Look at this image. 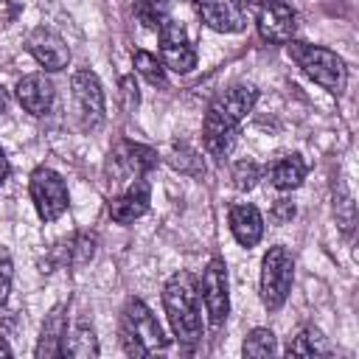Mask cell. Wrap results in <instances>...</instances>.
I'll list each match as a JSON object with an SVG mask.
<instances>
[{"label": "cell", "mask_w": 359, "mask_h": 359, "mask_svg": "<svg viewBox=\"0 0 359 359\" xmlns=\"http://www.w3.org/2000/svg\"><path fill=\"white\" fill-rule=\"evenodd\" d=\"M278 351V342H275V334L269 328H252L247 337H244V345H241V353L244 356H272Z\"/></svg>", "instance_id": "23"}, {"label": "cell", "mask_w": 359, "mask_h": 359, "mask_svg": "<svg viewBox=\"0 0 359 359\" xmlns=\"http://www.w3.org/2000/svg\"><path fill=\"white\" fill-rule=\"evenodd\" d=\"M289 56L292 62L314 81L320 84L325 93L331 95H342L348 87V67L342 62V56L331 48L323 45H311V42H300V39H289Z\"/></svg>", "instance_id": "4"}, {"label": "cell", "mask_w": 359, "mask_h": 359, "mask_svg": "<svg viewBox=\"0 0 359 359\" xmlns=\"http://www.w3.org/2000/svg\"><path fill=\"white\" fill-rule=\"evenodd\" d=\"M70 90H73V104H76L81 129H98L107 118V101H104V87L98 76L90 67H79L70 79Z\"/></svg>", "instance_id": "8"}, {"label": "cell", "mask_w": 359, "mask_h": 359, "mask_svg": "<svg viewBox=\"0 0 359 359\" xmlns=\"http://www.w3.org/2000/svg\"><path fill=\"white\" fill-rule=\"evenodd\" d=\"M325 353H328L325 337L311 325L303 328L297 337H292L286 345V356H325Z\"/></svg>", "instance_id": "21"}, {"label": "cell", "mask_w": 359, "mask_h": 359, "mask_svg": "<svg viewBox=\"0 0 359 359\" xmlns=\"http://www.w3.org/2000/svg\"><path fill=\"white\" fill-rule=\"evenodd\" d=\"M191 6L196 11V17L219 34H238L247 25L241 3H236V0H191Z\"/></svg>", "instance_id": "11"}, {"label": "cell", "mask_w": 359, "mask_h": 359, "mask_svg": "<svg viewBox=\"0 0 359 359\" xmlns=\"http://www.w3.org/2000/svg\"><path fill=\"white\" fill-rule=\"evenodd\" d=\"M11 280H14V264H11L8 250L0 244V306L6 303V297L11 292Z\"/></svg>", "instance_id": "27"}, {"label": "cell", "mask_w": 359, "mask_h": 359, "mask_svg": "<svg viewBox=\"0 0 359 359\" xmlns=\"http://www.w3.org/2000/svg\"><path fill=\"white\" fill-rule=\"evenodd\" d=\"M67 331V314H65V306H53L50 314L45 317L42 323V331H39V345H36V356L39 359H50V356H62V337Z\"/></svg>", "instance_id": "17"}, {"label": "cell", "mask_w": 359, "mask_h": 359, "mask_svg": "<svg viewBox=\"0 0 359 359\" xmlns=\"http://www.w3.org/2000/svg\"><path fill=\"white\" fill-rule=\"evenodd\" d=\"M93 255H95V236H87V233H76V236L59 241L53 250L56 264H70V266H81Z\"/></svg>", "instance_id": "20"}, {"label": "cell", "mask_w": 359, "mask_h": 359, "mask_svg": "<svg viewBox=\"0 0 359 359\" xmlns=\"http://www.w3.org/2000/svg\"><path fill=\"white\" fill-rule=\"evenodd\" d=\"M258 90L252 84H233L213 95L202 121V146L210 157H227L238 140L241 121L252 112Z\"/></svg>", "instance_id": "1"}, {"label": "cell", "mask_w": 359, "mask_h": 359, "mask_svg": "<svg viewBox=\"0 0 359 359\" xmlns=\"http://www.w3.org/2000/svg\"><path fill=\"white\" fill-rule=\"evenodd\" d=\"M157 39H160V62L174 70V73H191L199 62L196 56V48L191 45L185 28L177 22V20H163V25L157 28Z\"/></svg>", "instance_id": "9"}, {"label": "cell", "mask_w": 359, "mask_h": 359, "mask_svg": "<svg viewBox=\"0 0 359 359\" xmlns=\"http://www.w3.org/2000/svg\"><path fill=\"white\" fill-rule=\"evenodd\" d=\"M8 109V93H6V87L0 84V115Z\"/></svg>", "instance_id": "31"}, {"label": "cell", "mask_w": 359, "mask_h": 359, "mask_svg": "<svg viewBox=\"0 0 359 359\" xmlns=\"http://www.w3.org/2000/svg\"><path fill=\"white\" fill-rule=\"evenodd\" d=\"M149 202H151V185L146 177H137L129 182L123 194L109 199V219L115 224H132L149 210Z\"/></svg>", "instance_id": "12"}, {"label": "cell", "mask_w": 359, "mask_h": 359, "mask_svg": "<svg viewBox=\"0 0 359 359\" xmlns=\"http://www.w3.org/2000/svg\"><path fill=\"white\" fill-rule=\"evenodd\" d=\"M230 180H233V185H236L238 191H250V188L261 180V168H258L255 163H250V160H238V163L233 165V171H230Z\"/></svg>", "instance_id": "25"}, {"label": "cell", "mask_w": 359, "mask_h": 359, "mask_svg": "<svg viewBox=\"0 0 359 359\" xmlns=\"http://www.w3.org/2000/svg\"><path fill=\"white\" fill-rule=\"evenodd\" d=\"M8 174H11V163H8V157H6V151L0 149V185L8 180Z\"/></svg>", "instance_id": "30"}, {"label": "cell", "mask_w": 359, "mask_h": 359, "mask_svg": "<svg viewBox=\"0 0 359 359\" xmlns=\"http://www.w3.org/2000/svg\"><path fill=\"white\" fill-rule=\"evenodd\" d=\"M196 286H199V297H202L208 323L219 328L227 320V311H230V283H227V264H224V258L213 255L205 264L202 278L196 280Z\"/></svg>", "instance_id": "7"}, {"label": "cell", "mask_w": 359, "mask_h": 359, "mask_svg": "<svg viewBox=\"0 0 359 359\" xmlns=\"http://www.w3.org/2000/svg\"><path fill=\"white\" fill-rule=\"evenodd\" d=\"M14 95L20 101V107L31 115H45L50 112L53 107V98H56V90H53V81L45 79L42 73H31V76H22L14 87Z\"/></svg>", "instance_id": "15"}, {"label": "cell", "mask_w": 359, "mask_h": 359, "mask_svg": "<svg viewBox=\"0 0 359 359\" xmlns=\"http://www.w3.org/2000/svg\"><path fill=\"white\" fill-rule=\"evenodd\" d=\"M339 191H342L339 196L334 194V216H337V224L345 233H351V227H353V202H351V196H348L345 188H339Z\"/></svg>", "instance_id": "26"}, {"label": "cell", "mask_w": 359, "mask_h": 359, "mask_svg": "<svg viewBox=\"0 0 359 359\" xmlns=\"http://www.w3.org/2000/svg\"><path fill=\"white\" fill-rule=\"evenodd\" d=\"M132 65H135V70H137L149 84L165 87V65H163L154 53H149V50H135V53H132Z\"/></svg>", "instance_id": "22"}, {"label": "cell", "mask_w": 359, "mask_h": 359, "mask_svg": "<svg viewBox=\"0 0 359 359\" xmlns=\"http://www.w3.org/2000/svg\"><path fill=\"white\" fill-rule=\"evenodd\" d=\"M292 216H294V205L289 199H278L275 208H272V219L278 224H286V222H292Z\"/></svg>", "instance_id": "29"}, {"label": "cell", "mask_w": 359, "mask_h": 359, "mask_svg": "<svg viewBox=\"0 0 359 359\" xmlns=\"http://www.w3.org/2000/svg\"><path fill=\"white\" fill-rule=\"evenodd\" d=\"M28 194H31V202H34L42 222H56L70 205V194H67L62 174L48 168V165H39L31 171Z\"/></svg>", "instance_id": "6"}, {"label": "cell", "mask_w": 359, "mask_h": 359, "mask_svg": "<svg viewBox=\"0 0 359 359\" xmlns=\"http://www.w3.org/2000/svg\"><path fill=\"white\" fill-rule=\"evenodd\" d=\"M135 17L146 25V28H160L163 20H168V8L171 0H135Z\"/></svg>", "instance_id": "24"}, {"label": "cell", "mask_w": 359, "mask_h": 359, "mask_svg": "<svg viewBox=\"0 0 359 359\" xmlns=\"http://www.w3.org/2000/svg\"><path fill=\"white\" fill-rule=\"evenodd\" d=\"M121 95H123V107L126 109H135L140 104V93H137V84L132 76H123L121 79Z\"/></svg>", "instance_id": "28"}, {"label": "cell", "mask_w": 359, "mask_h": 359, "mask_svg": "<svg viewBox=\"0 0 359 359\" xmlns=\"http://www.w3.org/2000/svg\"><path fill=\"white\" fill-rule=\"evenodd\" d=\"M28 53L45 67V70H65L70 62V48L65 45V39L50 31V28H36L31 31L28 42H25Z\"/></svg>", "instance_id": "13"}, {"label": "cell", "mask_w": 359, "mask_h": 359, "mask_svg": "<svg viewBox=\"0 0 359 359\" xmlns=\"http://www.w3.org/2000/svg\"><path fill=\"white\" fill-rule=\"evenodd\" d=\"M62 356H76V359L98 356V339H95L93 325L76 323L73 328H67L62 337Z\"/></svg>", "instance_id": "19"}, {"label": "cell", "mask_w": 359, "mask_h": 359, "mask_svg": "<svg viewBox=\"0 0 359 359\" xmlns=\"http://www.w3.org/2000/svg\"><path fill=\"white\" fill-rule=\"evenodd\" d=\"M236 3H264V0H236Z\"/></svg>", "instance_id": "33"}, {"label": "cell", "mask_w": 359, "mask_h": 359, "mask_svg": "<svg viewBox=\"0 0 359 359\" xmlns=\"http://www.w3.org/2000/svg\"><path fill=\"white\" fill-rule=\"evenodd\" d=\"M306 171H309V165H306V160L300 154H283V157H278L266 168V177H269V185L272 188L292 191V188H297L306 180Z\"/></svg>", "instance_id": "18"}, {"label": "cell", "mask_w": 359, "mask_h": 359, "mask_svg": "<svg viewBox=\"0 0 359 359\" xmlns=\"http://www.w3.org/2000/svg\"><path fill=\"white\" fill-rule=\"evenodd\" d=\"M163 309L171 323L174 337L194 348L202 339V303H199V286L196 278L188 269L174 272L163 286Z\"/></svg>", "instance_id": "2"}, {"label": "cell", "mask_w": 359, "mask_h": 359, "mask_svg": "<svg viewBox=\"0 0 359 359\" xmlns=\"http://www.w3.org/2000/svg\"><path fill=\"white\" fill-rule=\"evenodd\" d=\"M0 356H11V348H8V342L3 339V334H0Z\"/></svg>", "instance_id": "32"}, {"label": "cell", "mask_w": 359, "mask_h": 359, "mask_svg": "<svg viewBox=\"0 0 359 359\" xmlns=\"http://www.w3.org/2000/svg\"><path fill=\"white\" fill-rule=\"evenodd\" d=\"M255 28L264 42L286 45L297 31V14L292 6L280 0H264L258 3V11H255Z\"/></svg>", "instance_id": "10"}, {"label": "cell", "mask_w": 359, "mask_h": 359, "mask_svg": "<svg viewBox=\"0 0 359 359\" xmlns=\"http://www.w3.org/2000/svg\"><path fill=\"white\" fill-rule=\"evenodd\" d=\"M109 165H115L123 177L137 180V177H146V174L157 165V151H154L151 146H143V143L121 140V143L109 151Z\"/></svg>", "instance_id": "14"}, {"label": "cell", "mask_w": 359, "mask_h": 359, "mask_svg": "<svg viewBox=\"0 0 359 359\" xmlns=\"http://www.w3.org/2000/svg\"><path fill=\"white\" fill-rule=\"evenodd\" d=\"M121 345L129 356H151L168 348V337L163 331V325L157 323V317L151 314V309L140 300V297H129L123 311H121Z\"/></svg>", "instance_id": "3"}, {"label": "cell", "mask_w": 359, "mask_h": 359, "mask_svg": "<svg viewBox=\"0 0 359 359\" xmlns=\"http://www.w3.org/2000/svg\"><path fill=\"white\" fill-rule=\"evenodd\" d=\"M292 283H294V258H292V252L280 244L269 247L261 258V280H258L261 303L269 311H278L286 303V297L292 292Z\"/></svg>", "instance_id": "5"}, {"label": "cell", "mask_w": 359, "mask_h": 359, "mask_svg": "<svg viewBox=\"0 0 359 359\" xmlns=\"http://www.w3.org/2000/svg\"><path fill=\"white\" fill-rule=\"evenodd\" d=\"M227 224H230V233L233 238L241 244V247H255L264 236V216L255 205L250 202H236L227 213Z\"/></svg>", "instance_id": "16"}]
</instances>
